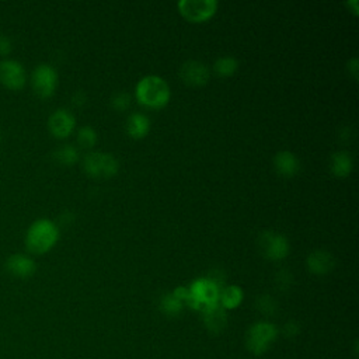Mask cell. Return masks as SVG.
I'll return each mask as SVG.
<instances>
[{
  "label": "cell",
  "mask_w": 359,
  "mask_h": 359,
  "mask_svg": "<svg viewBox=\"0 0 359 359\" xmlns=\"http://www.w3.org/2000/svg\"><path fill=\"white\" fill-rule=\"evenodd\" d=\"M135 97L140 105L149 109H160L168 104L171 90L161 76L147 74L136 83Z\"/></svg>",
  "instance_id": "obj_1"
},
{
  "label": "cell",
  "mask_w": 359,
  "mask_h": 359,
  "mask_svg": "<svg viewBox=\"0 0 359 359\" xmlns=\"http://www.w3.org/2000/svg\"><path fill=\"white\" fill-rule=\"evenodd\" d=\"M243 297H244V292L240 286L227 285L220 289L219 304L224 310H231V309H236L240 306V303L243 302Z\"/></svg>",
  "instance_id": "obj_18"
},
{
  "label": "cell",
  "mask_w": 359,
  "mask_h": 359,
  "mask_svg": "<svg viewBox=\"0 0 359 359\" xmlns=\"http://www.w3.org/2000/svg\"><path fill=\"white\" fill-rule=\"evenodd\" d=\"M182 307H184V303L178 297H175L172 294V292L164 294L161 297V300H160V309L167 316H177V314H180Z\"/></svg>",
  "instance_id": "obj_21"
},
{
  "label": "cell",
  "mask_w": 359,
  "mask_h": 359,
  "mask_svg": "<svg viewBox=\"0 0 359 359\" xmlns=\"http://www.w3.org/2000/svg\"><path fill=\"white\" fill-rule=\"evenodd\" d=\"M346 67H348V72L351 73V76H352L355 80H358V76H359V60H358L356 56H353V57H351V59L348 60Z\"/></svg>",
  "instance_id": "obj_25"
},
{
  "label": "cell",
  "mask_w": 359,
  "mask_h": 359,
  "mask_svg": "<svg viewBox=\"0 0 359 359\" xmlns=\"http://www.w3.org/2000/svg\"><path fill=\"white\" fill-rule=\"evenodd\" d=\"M6 269L8 273L17 278H29L35 269L36 264L32 258L25 254H13L6 261Z\"/></svg>",
  "instance_id": "obj_14"
},
{
  "label": "cell",
  "mask_w": 359,
  "mask_h": 359,
  "mask_svg": "<svg viewBox=\"0 0 359 359\" xmlns=\"http://www.w3.org/2000/svg\"><path fill=\"white\" fill-rule=\"evenodd\" d=\"M84 172L95 180H107L116 175L119 170L118 158L107 151H90L83 157Z\"/></svg>",
  "instance_id": "obj_4"
},
{
  "label": "cell",
  "mask_w": 359,
  "mask_h": 359,
  "mask_svg": "<svg viewBox=\"0 0 359 359\" xmlns=\"http://www.w3.org/2000/svg\"><path fill=\"white\" fill-rule=\"evenodd\" d=\"M273 167L279 175L292 178L300 171V160L293 151L280 150L273 156Z\"/></svg>",
  "instance_id": "obj_13"
},
{
  "label": "cell",
  "mask_w": 359,
  "mask_h": 359,
  "mask_svg": "<svg viewBox=\"0 0 359 359\" xmlns=\"http://www.w3.org/2000/svg\"><path fill=\"white\" fill-rule=\"evenodd\" d=\"M258 306L261 309V311L264 313H271L272 309L275 307V302L272 300V297L269 296H261L258 300Z\"/></svg>",
  "instance_id": "obj_24"
},
{
  "label": "cell",
  "mask_w": 359,
  "mask_h": 359,
  "mask_svg": "<svg viewBox=\"0 0 359 359\" xmlns=\"http://www.w3.org/2000/svg\"><path fill=\"white\" fill-rule=\"evenodd\" d=\"M98 140V135L97 130L90 126V125H84L77 130V143L84 147V149H91L95 146Z\"/></svg>",
  "instance_id": "obj_22"
},
{
  "label": "cell",
  "mask_w": 359,
  "mask_h": 359,
  "mask_svg": "<svg viewBox=\"0 0 359 359\" xmlns=\"http://www.w3.org/2000/svg\"><path fill=\"white\" fill-rule=\"evenodd\" d=\"M55 160L62 164V165H73L74 163H77L80 154L76 146L73 144H62L60 147H57L53 153Z\"/></svg>",
  "instance_id": "obj_20"
},
{
  "label": "cell",
  "mask_w": 359,
  "mask_h": 359,
  "mask_svg": "<svg viewBox=\"0 0 359 359\" xmlns=\"http://www.w3.org/2000/svg\"><path fill=\"white\" fill-rule=\"evenodd\" d=\"M150 130V118L143 112H132L126 119V133L132 139H143Z\"/></svg>",
  "instance_id": "obj_16"
},
{
  "label": "cell",
  "mask_w": 359,
  "mask_h": 359,
  "mask_svg": "<svg viewBox=\"0 0 359 359\" xmlns=\"http://www.w3.org/2000/svg\"><path fill=\"white\" fill-rule=\"evenodd\" d=\"M132 104V97L126 93V91H116L112 97H111V107L118 111V112H123L128 111L129 107Z\"/></svg>",
  "instance_id": "obj_23"
},
{
  "label": "cell",
  "mask_w": 359,
  "mask_h": 359,
  "mask_svg": "<svg viewBox=\"0 0 359 359\" xmlns=\"http://www.w3.org/2000/svg\"><path fill=\"white\" fill-rule=\"evenodd\" d=\"M31 84L34 93L41 98L53 95L57 87V72L48 63L38 65L31 76Z\"/></svg>",
  "instance_id": "obj_8"
},
{
  "label": "cell",
  "mask_w": 359,
  "mask_h": 359,
  "mask_svg": "<svg viewBox=\"0 0 359 359\" xmlns=\"http://www.w3.org/2000/svg\"><path fill=\"white\" fill-rule=\"evenodd\" d=\"M278 330L268 321H258L252 324L247 332V348L254 355H262L275 341Z\"/></svg>",
  "instance_id": "obj_6"
},
{
  "label": "cell",
  "mask_w": 359,
  "mask_h": 359,
  "mask_svg": "<svg viewBox=\"0 0 359 359\" xmlns=\"http://www.w3.org/2000/svg\"><path fill=\"white\" fill-rule=\"evenodd\" d=\"M203 313V321L209 331L212 332H220L227 323V314L226 310L217 303L213 306H209L202 310Z\"/></svg>",
  "instance_id": "obj_17"
},
{
  "label": "cell",
  "mask_w": 359,
  "mask_h": 359,
  "mask_svg": "<svg viewBox=\"0 0 359 359\" xmlns=\"http://www.w3.org/2000/svg\"><path fill=\"white\" fill-rule=\"evenodd\" d=\"M238 70V60L234 56H220L213 63V72L219 77H230Z\"/></svg>",
  "instance_id": "obj_19"
},
{
  "label": "cell",
  "mask_w": 359,
  "mask_h": 359,
  "mask_svg": "<svg viewBox=\"0 0 359 359\" xmlns=\"http://www.w3.org/2000/svg\"><path fill=\"white\" fill-rule=\"evenodd\" d=\"M72 101H73V104H74V105L81 107L83 104H86V101H87V95H86V93H84V91L79 90V91H76V93H74V95L72 97Z\"/></svg>",
  "instance_id": "obj_27"
},
{
  "label": "cell",
  "mask_w": 359,
  "mask_h": 359,
  "mask_svg": "<svg viewBox=\"0 0 359 359\" xmlns=\"http://www.w3.org/2000/svg\"><path fill=\"white\" fill-rule=\"evenodd\" d=\"M258 250L271 261H280L290 252V243L287 237L275 230H264L258 234Z\"/></svg>",
  "instance_id": "obj_5"
},
{
  "label": "cell",
  "mask_w": 359,
  "mask_h": 359,
  "mask_svg": "<svg viewBox=\"0 0 359 359\" xmlns=\"http://www.w3.org/2000/svg\"><path fill=\"white\" fill-rule=\"evenodd\" d=\"M59 240V227L49 219L35 220L25 234V247L32 254H45Z\"/></svg>",
  "instance_id": "obj_2"
},
{
  "label": "cell",
  "mask_w": 359,
  "mask_h": 359,
  "mask_svg": "<svg viewBox=\"0 0 359 359\" xmlns=\"http://www.w3.org/2000/svg\"><path fill=\"white\" fill-rule=\"evenodd\" d=\"M0 81L10 90H20L27 81L24 66L14 59H3L0 62Z\"/></svg>",
  "instance_id": "obj_10"
},
{
  "label": "cell",
  "mask_w": 359,
  "mask_h": 359,
  "mask_svg": "<svg viewBox=\"0 0 359 359\" xmlns=\"http://www.w3.org/2000/svg\"><path fill=\"white\" fill-rule=\"evenodd\" d=\"M74 128H76V118L69 109H65V108H59L53 111L48 119V129L57 139L67 137L74 130Z\"/></svg>",
  "instance_id": "obj_11"
},
{
  "label": "cell",
  "mask_w": 359,
  "mask_h": 359,
  "mask_svg": "<svg viewBox=\"0 0 359 359\" xmlns=\"http://www.w3.org/2000/svg\"><path fill=\"white\" fill-rule=\"evenodd\" d=\"M178 76L189 87H202L210 79V69L206 63L191 59L181 65Z\"/></svg>",
  "instance_id": "obj_9"
},
{
  "label": "cell",
  "mask_w": 359,
  "mask_h": 359,
  "mask_svg": "<svg viewBox=\"0 0 359 359\" xmlns=\"http://www.w3.org/2000/svg\"><path fill=\"white\" fill-rule=\"evenodd\" d=\"M220 283L213 279L212 276L206 278H198L191 282L188 286V300L187 306L195 309V310H203L209 306L219 303V293H220Z\"/></svg>",
  "instance_id": "obj_3"
},
{
  "label": "cell",
  "mask_w": 359,
  "mask_h": 359,
  "mask_svg": "<svg viewBox=\"0 0 359 359\" xmlns=\"http://www.w3.org/2000/svg\"><path fill=\"white\" fill-rule=\"evenodd\" d=\"M330 171L334 177L345 178L353 170V157L348 150H338L330 156Z\"/></svg>",
  "instance_id": "obj_15"
},
{
  "label": "cell",
  "mask_w": 359,
  "mask_h": 359,
  "mask_svg": "<svg viewBox=\"0 0 359 359\" xmlns=\"http://www.w3.org/2000/svg\"><path fill=\"white\" fill-rule=\"evenodd\" d=\"M11 50V41L6 35H0V56H7Z\"/></svg>",
  "instance_id": "obj_26"
},
{
  "label": "cell",
  "mask_w": 359,
  "mask_h": 359,
  "mask_svg": "<svg viewBox=\"0 0 359 359\" xmlns=\"http://www.w3.org/2000/svg\"><path fill=\"white\" fill-rule=\"evenodd\" d=\"M180 14L191 22H205L210 20L217 8V0H180L177 3Z\"/></svg>",
  "instance_id": "obj_7"
},
{
  "label": "cell",
  "mask_w": 359,
  "mask_h": 359,
  "mask_svg": "<svg viewBox=\"0 0 359 359\" xmlns=\"http://www.w3.org/2000/svg\"><path fill=\"white\" fill-rule=\"evenodd\" d=\"M307 269L314 275L330 273L335 266L334 255L327 250H313L306 258Z\"/></svg>",
  "instance_id": "obj_12"
}]
</instances>
